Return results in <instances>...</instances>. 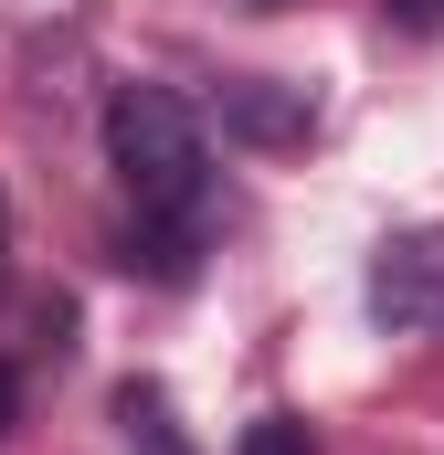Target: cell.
Segmentation results:
<instances>
[{
	"label": "cell",
	"instance_id": "obj_8",
	"mask_svg": "<svg viewBox=\"0 0 444 455\" xmlns=\"http://www.w3.org/2000/svg\"><path fill=\"white\" fill-rule=\"evenodd\" d=\"M0 435H11V371H0Z\"/></svg>",
	"mask_w": 444,
	"mask_h": 455
},
{
	"label": "cell",
	"instance_id": "obj_5",
	"mask_svg": "<svg viewBox=\"0 0 444 455\" xmlns=\"http://www.w3.org/2000/svg\"><path fill=\"white\" fill-rule=\"evenodd\" d=\"M233 455H318V435H307L297 413H254V424H243V445H233Z\"/></svg>",
	"mask_w": 444,
	"mask_h": 455
},
{
	"label": "cell",
	"instance_id": "obj_3",
	"mask_svg": "<svg viewBox=\"0 0 444 455\" xmlns=\"http://www.w3.org/2000/svg\"><path fill=\"white\" fill-rule=\"evenodd\" d=\"M222 127L243 138V148H297L318 107H307V85H275V75H233L222 85Z\"/></svg>",
	"mask_w": 444,
	"mask_h": 455
},
{
	"label": "cell",
	"instance_id": "obj_7",
	"mask_svg": "<svg viewBox=\"0 0 444 455\" xmlns=\"http://www.w3.org/2000/svg\"><path fill=\"white\" fill-rule=\"evenodd\" d=\"M0 275H11V191H0Z\"/></svg>",
	"mask_w": 444,
	"mask_h": 455
},
{
	"label": "cell",
	"instance_id": "obj_1",
	"mask_svg": "<svg viewBox=\"0 0 444 455\" xmlns=\"http://www.w3.org/2000/svg\"><path fill=\"white\" fill-rule=\"evenodd\" d=\"M107 170L148 223V265L191 275L202 254V212H212V138L170 85H116L107 96Z\"/></svg>",
	"mask_w": 444,
	"mask_h": 455
},
{
	"label": "cell",
	"instance_id": "obj_2",
	"mask_svg": "<svg viewBox=\"0 0 444 455\" xmlns=\"http://www.w3.org/2000/svg\"><path fill=\"white\" fill-rule=\"evenodd\" d=\"M370 318L381 329H444V233H392L381 254H370Z\"/></svg>",
	"mask_w": 444,
	"mask_h": 455
},
{
	"label": "cell",
	"instance_id": "obj_9",
	"mask_svg": "<svg viewBox=\"0 0 444 455\" xmlns=\"http://www.w3.org/2000/svg\"><path fill=\"white\" fill-rule=\"evenodd\" d=\"M254 11H286V0H254Z\"/></svg>",
	"mask_w": 444,
	"mask_h": 455
},
{
	"label": "cell",
	"instance_id": "obj_4",
	"mask_svg": "<svg viewBox=\"0 0 444 455\" xmlns=\"http://www.w3.org/2000/svg\"><path fill=\"white\" fill-rule=\"evenodd\" d=\"M116 424H127V455H191V435L170 424V392L159 381H127L116 392Z\"/></svg>",
	"mask_w": 444,
	"mask_h": 455
},
{
	"label": "cell",
	"instance_id": "obj_6",
	"mask_svg": "<svg viewBox=\"0 0 444 455\" xmlns=\"http://www.w3.org/2000/svg\"><path fill=\"white\" fill-rule=\"evenodd\" d=\"M381 11H392L402 32H444V0H381Z\"/></svg>",
	"mask_w": 444,
	"mask_h": 455
}]
</instances>
